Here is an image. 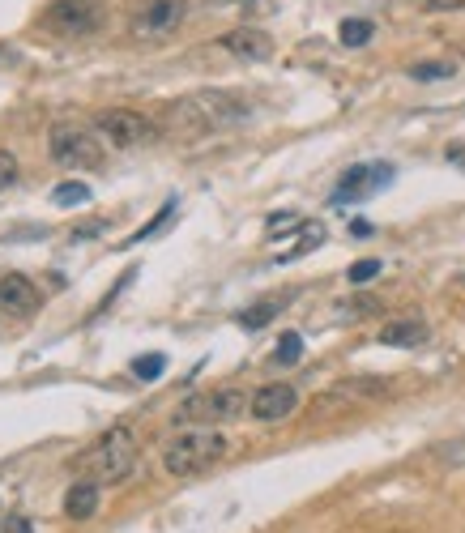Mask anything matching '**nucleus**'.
I'll list each match as a JSON object with an SVG mask.
<instances>
[{
  "mask_svg": "<svg viewBox=\"0 0 465 533\" xmlns=\"http://www.w3.org/2000/svg\"><path fill=\"white\" fill-rule=\"evenodd\" d=\"M376 273H380V261H376V256H367V261H355V265L346 269V278L355 282V286H363V282H372Z\"/></svg>",
  "mask_w": 465,
  "mask_h": 533,
  "instance_id": "4be33fe9",
  "label": "nucleus"
},
{
  "mask_svg": "<svg viewBox=\"0 0 465 533\" xmlns=\"http://www.w3.org/2000/svg\"><path fill=\"white\" fill-rule=\"evenodd\" d=\"M299 354H303V337L299 333H282L278 337V350H274V363L291 367V363H299Z\"/></svg>",
  "mask_w": 465,
  "mask_h": 533,
  "instance_id": "f3484780",
  "label": "nucleus"
},
{
  "mask_svg": "<svg viewBox=\"0 0 465 533\" xmlns=\"http://www.w3.org/2000/svg\"><path fill=\"white\" fill-rule=\"evenodd\" d=\"M171 214H175V201H167V205H163V214H158V218H154L150 226H141V231H137L133 239H150V235H154V231H158V226H163V222H167Z\"/></svg>",
  "mask_w": 465,
  "mask_h": 533,
  "instance_id": "393cba45",
  "label": "nucleus"
},
{
  "mask_svg": "<svg viewBox=\"0 0 465 533\" xmlns=\"http://www.w3.org/2000/svg\"><path fill=\"white\" fill-rule=\"evenodd\" d=\"M52 201H56V205H77V201H90V188H86V184H77V180H69V184H60V188L52 192Z\"/></svg>",
  "mask_w": 465,
  "mask_h": 533,
  "instance_id": "aec40b11",
  "label": "nucleus"
},
{
  "mask_svg": "<svg viewBox=\"0 0 465 533\" xmlns=\"http://www.w3.org/2000/svg\"><path fill=\"white\" fill-rule=\"evenodd\" d=\"M103 231V222H86V226H77L73 239H90V235H99Z\"/></svg>",
  "mask_w": 465,
  "mask_h": 533,
  "instance_id": "cd10ccee",
  "label": "nucleus"
},
{
  "mask_svg": "<svg viewBox=\"0 0 465 533\" xmlns=\"http://www.w3.org/2000/svg\"><path fill=\"white\" fill-rule=\"evenodd\" d=\"M252 406V397H244L239 389H214L201 397H188L180 410H175V423H231Z\"/></svg>",
  "mask_w": 465,
  "mask_h": 533,
  "instance_id": "39448f33",
  "label": "nucleus"
},
{
  "mask_svg": "<svg viewBox=\"0 0 465 533\" xmlns=\"http://www.w3.org/2000/svg\"><path fill=\"white\" fill-rule=\"evenodd\" d=\"M184 13H188L184 0H146L133 18V35L137 39H163L184 22Z\"/></svg>",
  "mask_w": 465,
  "mask_h": 533,
  "instance_id": "6e6552de",
  "label": "nucleus"
},
{
  "mask_svg": "<svg viewBox=\"0 0 465 533\" xmlns=\"http://www.w3.org/2000/svg\"><path fill=\"white\" fill-rule=\"evenodd\" d=\"M0 303H5L9 312H18V316H30V312H39V286L26 278V273H5L0 278Z\"/></svg>",
  "mask_w": 465,
  "mask_h": 533,
  "instance_id": "9b49d317",
  "label": "nucleus"
},
{
  "mask_svg": "<svg viewBox=\"0 0 465 533\" xmlns=\"http://www.w3.org/2000/svg\"><path fill=\"white\" fill-rule=\"evenodd\" d=\"M163 371H167V359H163V354H141V359L133 363V376H137V380H158Z\"/></svg>",
  "mask_w": 465,
  "mask_h": 533,
  "instance_id": "6ab92c4d",
  "label": "nucleus"
},
{
  "mask_svg": "<svg viewBox=\"0 0 465 533\" xmlns=\"http://www.w3.org/2000/svg\"><path fill=\"white\" fill-rule=\"evenodd\" d=\"M94 128H99L103 141L116 145V150H137V145L154 141V124L141 116V111H128V107L99 111V116H94Z\"/></svg>",
  "mask_w": 465,
  "mask_h": 533,
  "instance_id": "423d86ee",
  "label": "nucleus"
},
{
  "mask_svg": "<svg viewBox=\"0 0 465 533\" xmlns=\"http://www.w3.org/2000/svg\"><path fill=\"white\" fill-rule=\"evenodd\" d=\"M43 22L56 35H94L99 30V9H94V0H56Z\"/></svg>",
  "mask_w": 465,
  "mask_h": 533,
  "instance_id": "1a4fd4ad",
  "label": "nucleus"
},
{
  "mask_svg": "<svg viewBox=\"0 0 465 533\" xmlns=\"http://www.w3.org/2000/svg\"><path fill=\"white\" fill-rule=\"evenodd\" d=\"M47 154L56 158L60 167H99L103 163V137L86 133V128H73V124H56L47 133Z\"/></svg>",
  "mask_w": 465,
  "mask_h": 533,
  "instance_id": "20e7f679",
  "label": "nucleus"
},
{
  "mask_svg": "<svg viewBox=\"0 0 465 533\" xmlns=\"http://www.w3.org/2000/svg\"><path fill=\"white\" fill-rule=\"evenodd\" d=\"M444 158H448V163H453V167H461V171H465V141H461V145H448V150H444Z\"/></svg>",
  "mask_w": 465,
  "mask_h": 533,
  "instance_id": "bb28decb",
  "label": "nucleus"
},
{
  "mask_svg": "<svg viewBox=\"0 0 465 533\" xmlns=\"http://www.w3.org/2000/svg\"><path fill=\"white\" fill-rule=\"evenodd\" d=\"M0 533H35V525H30L22 512H5L0 516Z\"/></svg>",
  "mask_w": 465,
  "mask_h": 533,
  "instance_id": "b1692460",
  "label": "nucleus"
},
{
  "mask_svg": "<svg viewBox=\"0 0 465 533\" xmlns=\"http://www.w3.org/2000/svg\"><path fill=\"white\" fill-rule=\"evenodd\" d=\"M299 406V393L291 384H265V389L252 393V418H261V423H282V418H291Z\"/></svg>",
  "mask_w": 465,
  "mask_h": 533,
  "instance_id": "9d476101",
  "label": "nucleus"
},
{
  "mask_svg": "<svg viewBox=\"0 0 465 533\" xmlns=\"http://www.w3.org/2000/svg\"><path fill=\"white\" fill-rule=\"evenodd\" d=\"M222 47H227L231 56H239V60H269L274 39H269L265 30H256V26H239V30H227V35H222Z\"/></svg>",
  "mask_w": 465,
  "mask_h": 533,
  "instance_id": "f8f14e48",
  "label": "nucleus"
},
{
  "mask_svg": "<svg viewBox=\"0 0 465 533\" xmlns=\"http://www.w3.org/2000/svg\"><path fill=\"white\" fill-rule=\"evenodd\" d=\"M18 184V158H13L9 150H0V192Z\"/></svg>",
  "mask_w": 465,
  "mask_h": 533,
  "instance_id": "5701e85b",
  "label": "nucleus"
},
{
  "mask_svg": "<svg viewBox=\"0 0 465 533\" xmlns=\"http://www.w3.org/2000/svg\"><path fill=\"white\" fill-rule=\"evenodd\" d=\"M82 474L99 478V482H124L128 474H133L137 465V444H133V431L128 427H111L99 444H90L82 457L73 461Z\"/></svg>",
  "mask_w": 465,
  "mask_h": 533,
  "instance_id": "7ed1b4c3",
  "label": "nucleus"
},
{
  "mask_svg": "<svg viewBox=\"0 0 465 533\" xmlns=\"http://www.w3.org/2000/svg\"><path fill=\"white\" fill-rule=\"evenodd\" d=\"M320 239H325V226H320V222L303 226V244H299V248H291V252H282V261H295V256H303V252H308V248H316Z\"/></svg>",
  "mask_w": 465,
  "mask_h": 533,
  "instance_id": "412c9836",
  "label": "nucleus"
},
{
  "mask_svg": "<svg viewBox=\"0 0 465 533\" xmlns=\"http://www.w3.org/2000/svg\"><path fill=\"white\" fill-rule=\"evenodd\" d=\"M427 13H444V9H465V0H419Z\"/></svg>",
  "mask_w": 465,
  "mask_h": 533,
  "instance_id": "a878e982",
  "label": "nucleus"
},
{
  "mask_svg": "<svg viewBox=\"0 0 465 533\" xmlns=\"http://www.w3.org/2000/svg\"><path fill=\"white\" fill-rule=\"evenodd\" d=\"M393 184V167L389 163H367V167H350L342 175V184L333 188V205H350L363 197H376L380 188Z\"/></svg>",
  "mask_w": 465,
  "mask_h": 533,
  "instance_id": "0eeeda50",
  "label": "nucleus"
},
{
  "mask_svg": "<svg viewBox=\"0 0 465 533\" xmlns=\"http://www.w3.org/2000/svg\"><path fill=\"white\" fill-rule=\"evenodd\" d=\"M380 342L384 346H419V342H427V325L423 320H393V325H384L380 329Z\"/></svg>",
  "mask_w": 465,
  "mask_h": 533,
  "instance_id": "4468645a",
  "label": "nucleus"
},
{
  "mask_svg": "<svg viewBox=\"0 0 465 533\" xmlns=\"http://www.w3.org/2000/svg\"><path fill=\"white\" fill-rule=\"evenodd\" d=\"M227 457V435L210 431V427H197V431H184L163 448V465L171 478H197L205 474L210 465H218Z\"/></svg>",
  "mask_w": 465,
  "mask_h": 533,
  "instance_id": "f03ea898",
  "label": "nucleus"
},
{
  "mask_svg": "<svg viewBox=\"0 0 465 533\" xmlns=\"http://www.w3.org/2000/svg\"><path fill=\"white\" fill-rule=\"evenodd\" d=\"M244 116H248V103L227 90H201V94H192V99H180L167 107V124L184 137H205V133H214V128L239 124Z\"/></svg>",
  "mask_w": 465,
  "mask_h": 533,
  "instance_id": "f257e3e1",
  "label": "nucleus"
},
{
  "mask_svg": "<svg viewBox=\"0 0 465 533\" xmlns=\"http://www.w3.org/2000/svg\"><path fill=\"white\" fill-rule=\"evenodd\" d=\"M210 5H244V0H210Z\"/></svg>",
  "mask_w": 465,
  "mask_h": 533,
  "instance_id": "c85d7f7f",
  "label": "nucleus"
},
{
  "mask_svg": "<svg viewBox=\"0 0 465 533\" xmlns=\"http://www.w3.org/2000/svg\"><path fill=\"white\" fill-rule=\"evenodd\" d=\"M376 35V26L367 22V18H346L342 26H338V39H342V47H363L367 39Z\"/></svg>",
  "mask_w": 465,
  "mask_h": 533,
  "instance_id": "dca6fc26",
  "label": "nucleus"
},
{
  "mask_svg": "<svg viewBox=\"0 0 465 533\" xmlns=\"http://www.w3.org/2000/svg\"><path fill=\"white\" fill-rule=\"evenodd\" d=\"M99 512V482H73L64 495V516L69 521H90Z\"/></svg>",
  "mask_w": 465,
  "mask_h": 533,
  "instance_id": "ddd939ff",
  "label": "nucleus"
},
{
  "mask_svg": "<svg viewBox=\"0 0 465 533\" xmlns=\"http://www.w3.org/2000/svg\"><path fill=\"white\" fill-rule=\"evenodd\" d=\"M453 73H457V64H448V60H419V64H410L414 82H448Z\"/></svg>",
  "mask_w": 465,
  "mask_h": 533,
  "instance_id": "2eb2a0df",
  "label": "nucleus"
},
{
  "mask_svg": "<svg viewBox=\"0 0 465 533\" xmlns=\"http://www.w3.org/2000/svg\"><path fill=\"white\" fill-rule=\"evenodd\" d=\"M274 316H278V303L265 299V303H256V308H248L244 316H239V325H244V329H265Z\"/></svg>",
  "mask_w": 465,
  "mask_h": 533,
  "instance_id": "a211bd4d",
  "label": "nucleus"
}]
</instances>
